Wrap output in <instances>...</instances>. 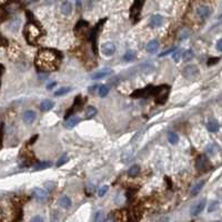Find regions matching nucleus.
<instances>
[{
  "instance_id": "38",
  "label": "nucleus",
  "mask_w": 222,
  "mask_h": 222,
  "mask_svg": "<svg viewBox=\"0 0 222 222\" xmlns=\"http://www.w3.org/2000/svg\"><path fill=\"white\" fill-rule=\"evenodd\" d=\"M188 37H189V32L186 31V30H183V32H181V34H180L179 40H184V39H187Z\"/></svg>"
},
{
  "instance_id": "48",
  "label": "nucleus",
  "mask_w": 222,
  "mask_h": 222,
  "mask_svg": "<svg viewBox=\"0 0 222 222\" xmlns=\"http://www.w3.org/2000/svg\"><path fill=\"white\" fill-rule=\"evenodd\" d=\"M219 20L222 22V13H221V15H220V17H219Z\"/></svg>"
},
{
  "instance_id": "43",
  "label": "nucleus",
  "mask_w": 222,
  "mask_h": 222,
  "mask_svg": "<svg viewBox=\"0 0 222 222\" xmlns=\"http://www.w3.org/2000/svg\"><path fill=\"white\" fill-rule=\"evenodd\" d=\"M98 88H99V85H93V87H90V88H89V91H90V92H93V91L98 90Z\"/></svg>"
},
{
  "instance_id": "13",
  "label": "nucleus",
  "mask_w": 222,
  "mask_h": 222,
  "mask_svg": "<svg viewBox=\"0 0 222 222\" xmlns=\"http://www.w3.org/2000/svg\"><path fill=\"white\" fill-rule=\"evenodd\" d=\"M112 73V70L110 68H105L102 69V70H99L97 71V72H95L92 75V79H96V80H98V79H103L106 78V77L110 76Z\"/></svg>"
},
{
  "instance_id": "35",
  "label": "nucleus",
  "mask_w": 222,
  "mask_h": 222,
  "mask_svg": "<svg viewBox=\"0 0 222 222\" xmlns=\"http://www.w3.org/2000/svg\"><path fill=\"white\" fill-rule=\"evenodd\" d=\"M108 190H109V186H102L99 189V191H98V195L99 197H103L108 192Z\"/></svg>"
},
{
  "instance_id": "26",
  "label": "nucleus",
  "mask_w": 222,
  "mask_h": 222,
  "mask_svg": "<svg viewBox=\"0 0 222 222\" xmlns=\"http://www.w3.org/2000/svg\"><path fill=\"white\" fill-rule=\"evenodd\" d=\"M139 166H137V164H134V166H132L131 168H130L129 172H128V174H129V177H131V178H134V177H137L138 173H139Z\"/></svg>"
},
{
  "instance_id": "3",
  "label": "nucleus",
  "mask_w": 222,
  "mask_h": 222,
  "mask_svg": "<svg viewBox=\"0 0 222 222\" xmlns=\"http://www.w3.org/2000/svg\"><path fill=\"white\" fill-rule=\"evenodd\" d=\"M170 93V87L169 85H159L154 87V93L153 96L156 97V101L160 105L164 103L168 99V96Z\"/></svg>"
},
{
  "instance_id": "1",
  "label": "nucleus",
  "mask_w": 222,
  "mask_h": 222,
  "mask_svg": "<svg viewBox=\"0 0 222 222\" xmlns=\"http://www.w3.org/2000/svg\"><path fill=\"white\" fill-rule=\"evenodd\" d=\"M61 56L54 49L44 48L38 51L36 56V67L41 72H51L56 71L60 66Z\"/></svg>"
},
{
  "instance_id": "25",
  "label": "nucleus",
  "mask_w": 222,
  "mask_h": 222,
  "mask_svg": "<svg viewBox=\"0 0 222 222\" xmlns=\"http://www.w3.org/2000/svg\"><path fill=\"white\" fill-rule=\"evenodd\" d=\"M49 167H51V162L42 161V162H39V163L34 167V170H44V169H47V168H49Z\"/></svg>"
},
{
  "instance_id": "31",
  "label": "nucleus",
  "mask_w": 222,
  "mask_h": 222,
  "mask_svg": "<svg viewBox=\"0 0 222 222\" xmlns=\"http://www.w3.org/2000/svg\"><path fill=\"white\" fill-rule=\"evenodd\" d=\"M71 90V88H69V87H64V88H60L59 90H57L56 92H54V96H64L66 95V93H68L69 91Z\"/></svg>"
},
{
  "instance_id": "36",
  "label": "nucleus",
  "mask_w": 222,
  "mask_h": 222,
  "mask_svg": "<svg viewBox=\"0 0 222 222\" xmlns=\"http://www.w3.org/2000/svg\"><path fill=\"white\" fill-rule=\"evenodd\" d=\"M218 205H219V202H218V201H213L210 204V207H209V209H208V211H209V212H212V211L217 210Z\"/></svg>"
},
{
  "instance_id": "5",
  "label": "nucleus",
  "mask_w": 222,
  "mask_h": 222,
  "mask_svg": "<svg viewBox=\"0 0 222 222\" xmlns=\"http://www.w3.org/2000/svg\"><path fill=\"white\" fill-rule=\"evenodd\" d=\"M153 93H154V87L149 85V87H147V88L136 90L134 92H132L131 97L132 98H147V97H150V96H153Z\"/></svg>"
},
{
  "instance_id": "20",
  "label": "nucleus",
  "mask_w": 222,
  "mask_h": 222,
  "mask_svg": "<svg viewBox=\"0 0 222 222\" xmlns=\"http://www.w3.org/2000/svg\"><path fill=\"white\" fill-rule=\"evenodd\" d=\"M158 48H159V42L157 41V40H151L149 44H147V51L150 52V54L157 52Z\"/></svg>"
},
{
  "instance_id": "21",
  "label": "nucleus",
  "mask_w": 222,
  "mask_h": 222,
  "mask_svg": "<svg viewBox=\"0 0 222 222\" xmlns=\"http://www.w3.org/2000/svg\"><path fill=\"white\" fill-rule=\"evenodd\" d=\"M96 115H97V109H96L95 107H92V106L87 107V109H85V118H87V119H91V118H93Z\"/></svg>"
},
{
  "instance_id": "28",
  "label": "nucleus",
  "mask_w": 222,
  "mask_h": 222,
  "mask_svg": "<svg viewBox=\"0 0 222 222\" xmlns=\"http://www.w3.org/2000/svg\"><path fill=\"white\" fill-rule=\"evenodd\" d=\"M134 59H136V54H134V51H127L123 54V60L125 61L130 62V61H133Z\"/></svg>"
},
{
  "instance_id": "17",
  "label": "nucleus",
  "mask_w": 222,
  "mask_h": 222,
  "mask_svg": "<svg viewBox=\"0 0 222 222\" xmlns=\"http://www.w3.org/2000/svg\"><path fill=\"white\" fill-rule=\"evenodd\" d=\"M54 106V102L52 100H49V99H44V100L41 101L40 103V109L41 111H49V110H51Z\"/></svg>"
},
{
  "instance_id": "45",
  "label": "nucleus",
  "mask_w": 222,
  "mask_h": 222,
  "mask_svg": "<svg viewBox=\"0 0 222 222\" xmlns=\"http://www.w3.org/2000/svg\"><path fill=\"white\" fill-rule=\"evenodd\" d=\"M54 85H56V82H52V83H50V85H48V87H47V88L51 89V88H54Z\"/></svg>"
},
{
  "instance_id": "42",
  "label": "nucleus",
  "mask_w": 222,
  "mask_h": 222,
  "mask_svg": "<svg viewBox=\"0 0 222 222\" xmlns=\"http://www.w3.org/2000/svg\"><path fill=\"white\" fill-rule=\"evenodd\" d=\"M217 48H218V50H219V51L222 52V39H220L219 41L217 42Z\"/></svg>"
},
{
  "instance_id": "29",
  "label": "nucleus",
  "mask_w": 222,
  "mask_h": 222,
  "mask_svg": "<svg viewBox=\"0 0 222 222\" xmlns=\"http://www.w3.org/2000/svg\"><path fill=\"white\" fill-rule=\"evenodd\" d=\"M141 69H142V71H143L144 73H151L152 71L154 70L153 66H151L150 64H143V65H141Z\"/></svg>"
},
{
  "instance_id": "18",
  "label": "nucleus",
  "mask_w": 222,
  "mask_h": 222,
  "mask_svg": "<svg viewBox=\"0 0 222 222\" xmlns=\"http://www.w3.org/2000/svg\"><path fill=\"white\" fill-rule=\"evenodd\" d=\"M60 11H61V13H62V15L69 16L71 13V11H72V5H71L69 1H65V3L61 5Z\"/></svg>"
},
{
  "instance_id": "41",
  "label": "nucleus",
  "mask_w": 222,
  "mask_h": 222,
  "mask_svg": "<svg viewBox=\"0 0 222 222\" xmlns=\"http://www.w3.org/2000/svg\"><path fill=\"white\" fill-rule=\"evenodd\" d=\"M3 126L1 123V126H0V147L3 144Z\"/></svg>"
},
{
  "instance_id": "10",
  "label": "nucleus",
  "mask_w": 222,
  "mask_h": 222,
  "mask_svg": "<svg viewBox=\"0 0 222 222\" xmlns=\"http://www.w3.org/2000/svg\"><path fill=\"white\" fill-rule=\"evenodd\" d=\"M36 118H37L36 112L32 111V110H27L23 113V116H22V120H23V122L26 125H31L32 122L36 120Z\"/></svg>"
},
{
  "instance_id": "40",
  "label": "nucleus",
  "mask_w": 222,
  "mask_h": 222,
  "mask_svg": "<svg viewBox=\"0 0 222 222\" xmlns=\"http://www.w3.org/2000/svg\"><path fill=\"white\" fill-rule=\"evenodd\" d=\"M180 57H181V51H179V50H178V51H176V50H174V54H173V56H172L173 60L178 62L179 59H180Z\"/></svg>"
},
{
  "instance_id": "14",
  "label": "nucleus",
  "mask_w": 222,
  "mask_h": 222,
  "mask_svg": "<svg viewBox=\"0 0 222 222\" xmlns=\"http://www.w3.org/2000/svg\"><path fill=\"white\" fill-rule=\"evenodd\" d=\"M163 23V17L161 15H153L151 18H150V27L152 28H157V27H160L161 24Z\"/></svg>"
},
{
  "instance_id": "9",
  "label": "nucleus",
  "mask_w": 222,
  "mask_h": 222,
  "mask_svg": "<svg viewBox=\"0 0 222 222\" xmlns=\"http://www.w3.org/2000/svg\"><path fill=\"white\" fill-rule=\"evenodd\" d=\"M209 166V161L205 156H199L197 158V161H195V168L198 169L199 171L204 170L207 167Z\"/></svg>"
},
{
  "instance_id": "30",
  "label": "nucleus",
  "mask_w": 222,
  "mask_h": 222,
  "mask_svg": "<svg viewBox=\"0 0 222 222\" xmlns=\"http://www.w3.org/2000/svg\"><path fill=\"white\" fill-rule=\"evenodd\" d=\"M193 58V51L192 50H187L182 54V59L184 61H190Z\"/></svg>"
},
{
  "instance_id": "39",
  "label": "nucleus",
  "mask_w": 222,
  "mask_h": 222,
  "mask_svg": "<svg viewBox=\"0 0 222 222\" xmlns=\"http://www.w3.org/2000/svg\"><path fill=\"white\" fill-rule=\"evenodd\" d=\"M174 50H176V48H171V49H169V50H167V51H163L162 54H159V57L168 56V54H170L171 52H174Z\"/></svg>"
},
{
  "instance_id": "8",
  "label": "nucleus",
  "mask_w": 222,
  "mask_h": 222,
  "mask_svg": "<svg viewBox=\"0 0 222 222\" xmlns=\"http://www.w3.org/2000/svg\"><path fill=\"white\" fill-rule=\"evenodd\" d=\"M32 195H34V198H36L37 200L44 201L48 198V192L42 188H34V190H32Z\"/></svg>"
},
{
  "instance_id": "15",
  "label": "nucleus",
  "mask_w": 222,
  "mask_h": 222,
  "mask_svg": "<svg viewBox=\"0 0 222 222\" xmlns=\"http://www.w3.org/2000/svg\"><path fill=\"white\" fill-rule=\"evenodd\" d=\"M197 13H198V16L200 18L205 19V18H208L209 15H210V8L208 7V6H201V7H199L198 9H197Z\"/></svg>"
},
{
  "instance_id": "27",
  "label": "nucleus",
  "mask_w": 222,
  "mask_h": 222,
  "mask_svg": "<svg viewBox=\"0 0 222 222\" xmlns=\"http://www.w3.org/2000/svg\"><path fill=\"white\" fill-rule=\"evenodd\" d=\"M98 93L101 98H105L106 96L109 93V88L107 85H99V89H98Z\"/></svg>"
},
{
  "instance_id": "7",
  "label": "nucleus",
  "mask_w": 222,
  "mask_h": 222,
  "mask_svg": "<svg viewBox=\"0 0 222 222\" xmlns=\"http://www.w3.org/2000/svg\"><path fill=\"white\" fill-rule=\"evenodd\" d=\"M101 51H102V54L107 57L112 56L116 51V46L112 44V42H105V44L101 46Z\"/></svg>"
},
{
  "instance_id": "22",
  "label": "nucleus",
  "mask_w": 222,
  "mask_h": 222,
  "mask_svg": "<svg viewBox=\"0 0 222 222\" xmlns=\"http://www.w3.org/2000/svg\"><path fill=\"white\" fill-rule=\"evenodd\" d=\"M207 127H208V130L210 132H217V131H219V128H220V126H219V123H218L217 121H209L208 122V125H207Z\"/></svg>"
},
{
  "instance_id": "2",
  "label": "nucleus",
  "mask_w": 222,
  "mask_h": 222,
  "mask_svg": "<svg viewBox=\"0 0 222 222\" xmlns=\"http://www.w3.org/2000/svg\"><path fill=\"white\" fill-rule=\"evenodd\" d=\"M23 34L28 44H32V46H36L39 42L40 38H41L42 32L41 29L39 28V26H37V24L32 23V22H29V23L26 24Z\"/></svg>"
},
{
  "instance_id": "47",
  "label": "nucleus",
  "mask_w": 222,
  "mask_h": 222,
  "mask_svg": "<svg viewBox=\"0 0 222 222\" xmlns=\"http://www.w3.org/2000/svg\"><path fill=\"white\" fill-rule=\"evenodd\" d=\"M3 67L0 66V75H1V72H3Z\"/></svg>"
},
{
  "instance_id": "23",
  "label": "nucleus",
  "mask_w": 222,
  "mask_h": 222,
  "mask_svg": "<svg viewBox=\"0 0 222 222\" xmlns=\"http://www.w3.org/2000/svg\"><path fill=\"white\" fill-rule=\"evenodd\" d=\"M203 186H204V181H200V182L197 183V184H195V186L192 188V191H191L192 195H197V194H198V193L200 192L201 189H202Z\"/></svg>"
},
{
  "instance_id": "16",
  "label": "nucleus",
  "mask_w": 222,
  "mask_h": 222,
  "mask_svg": "<svg viewBox=\"0 0 222 222\" xmlns=\"http://www.w3.org/2000/svg\"><path fill=\"white\" fill-rule=\"evenodd\" d=\"M79 122V118L77 117H69L66 119V121H65V128L66 129H72V128L76 127V125Z\"/></svg>"
},
{
  "instance_id": "11",
  "label": "nucleus",
  "mask_w": 222,
  "mask_h": 222,
  "mask_svg": "<svg viewBox=\"0 0 222 222\" xmlns=\"http://www.w3.org/2000/svg\"><path fill=\"white\" fill-rule=\"evenodd\" d=\"M103 22H105V21H100V22H99V23H98L97 26L95 27V29L92 30V32H91L90 39H91V41L93 42V49H95V51H97V48H96V42H97L98 34H99V32H100L101 26L103 24Z\"/></svg>"
},
{
  "instance_id": "4",
  "label": "nucleus",
  "mask_w": 222,
  "mask_h": 222,
  "mask_svg": "<svg viewBox=\"0 0 222 222\" xmlns=\"http://www.w3.org/2000/svg\"><path fill=\"white\" fill-rule=\"evenodd\" d=\"M144 5V0H134L133 5L130 8V19L133 20V22H137L140 13H141L142 7Z\"/></svg>"
},
{
  "instance_id": "19",
  "label": "nucleus",
  "mask_w": 222,
  "mask_h": 222,
  "mask_svg": "<svg viewBox=\"0 0 222 222\" xmlns=\"http://www.w3.org/2000/svg\"><path fill=\"white\" fill-rule=\"evenodd\" d=\"M59 204H60V207L65 208V209L70 208L71 207L70 198H69L68 195H62V197H60V199H59Z\"/></svg>"
},
{
  "instance_id": "12",
  "label": "nucleus",
  "mask_w": 222,
  "mask_h": 222,
  "mask_svg": "<svg viewBox=\"0 0 222 222\" xmlns=\"http://www.w3.org/2000/svg\"><path fill=\"white\" fill-rule=\"evenodd\" d=\"M205 199H202L201 201H199L198 203L195 205H193L192 209H191V215H198L200 214L201 212L203 211V209H204L205 207Z\"/></svg>"
},
{
  "instance_id": "6",
  "label": "nucleus",
  "mask_w": 222,
  "mask_h": 222,
  "mask_svg": "<svg viewBox=\"0 0 222 222\" xmlns=\"http://www.w3.org/2000/svg\"><path fill=\"white\" fill-rule=\"evenodd\" d=\"M182 73L184 78L189 79V80H192V79H194L199 75V69L194 65H190V66H187L186 68L183 69Z\"/></svg>"
},
{
  "instance_id": "44",
  "label": "nucleus",
  "mask_w": 222,
  "mask_h": 222,
  "mask_svg": "<svg viewBox=\"0 0 222 222\" xmlns=\"http://www.w3.org/2000/svg\"><path fill=\"white\" fill-rule=\"evenodd\" d=\"M37 139H38V136H34V138H31V139H30V142H29V143H34V141H36Z\"/></svg>"
},
{
  "instance_id": "34",
  "label": "nucleus",
  "mask_w": 222,
  "mask_h": 222,
  "mask_svg": "<svg viewBox=\"0 0 222 222\" xmlns=\"http://www.w3.org/2000/svg\"><path fill=\"white\" fill-rule=\"evenodd\" d=\"M105 220V212L103 211H98L95 214V221L97 222H101Z\"/></svg>"
},
{
  "instance_id": "37",
  "label": "nucleus",
  "mask_w": 222,
  "mask_h": 222,
  "mask_svg": "<svg viewBox=\"0 0 222 222\" xmlns=\"http://www.w3.org/2000/svg\"><path fill=\"white\" fill-rule=\"evenodd\" d=\"M219 60H220V58H218V57H215V58H210L209 60H208V66H213V65L217 64Z\"/></svg>"
},
{
  "instance_id": "33",
  "label": "nucleus",
  "mask_w": 222,
  "mask_h": 222,
  "mask_svg": "<svg viewBox=\"0 0 222 222\" xmlns=\"http://www.w3.org/2000/svg\"><path fill=\"white\" fill-rule=\"evenodd\" d=\"M68 160H69V157L67 156V154H64V156L61 157V158L58 160V162H57V167L64 166L65 163H67V162H68Z\"/></svg>"
},
{
  "instance_id": "46",
  "label": "nucleus",
  "mask_w": 222,
  "mask_h": 222,
  "mask_svg": "<svg viewBox=\"0 0 222 222\" xmlns=\"http://www.w3.org/2000/svg\"><path fill=\"white\" fill-rule=\"evenodd\" d=\"M32 221H42V219L41 218H39V217H36V218L32 219Z\"/></svg>"
},
{
  "instance_id": "32",
  "label": "nucleus",
  "mask_w": 222,
  "mask_h": 222,
  "mask_svg": "<svg viewBox=\"0 0 222 222\" xmlns=\"http://www.w3.org/2000/svg\"><path fill=\"white\" fill-rule=\"evenodd\" d=\"M87 26H88V22L85 21V20H80L76 24V31H80V30L85 29V28H87Z\"/></svg>"
},
{
  "instance_id": "24",
  "label": "nucleus",
  "mask_w": 222,
  "mask_h": 222,
  "mask_svg": "<svg viewBox=\"0 0 222 222\" xmlns=\"http://www.w3.org/2000/svg\"><path fill=\"white\" fill-rule=\"evenodd\" d=\"M168 140L171 144H177L179 141V136L177 133H174V132H170L168 134Z\"/></svg>"
}]
</instances>
